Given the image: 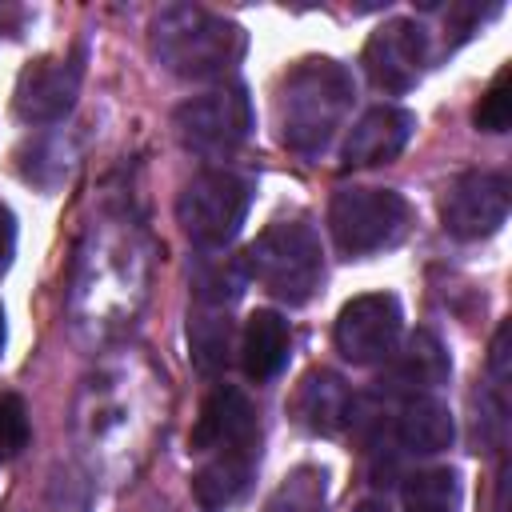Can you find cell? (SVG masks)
<instances>
[{
  "label": "cell",
  "mask_w": 512,
  "mask_h": 512,
  "mask_svg": "<svg viewBox=\"0 0 512 512\" xmlns=\"http://www.w3.org/2000/svg\"><path fill=\"white\" fill-rule=\"evenodd\" d=\"M32 440L28 404L16 392H0V460H16Z\"/></svg>",
  "instance_id": "obj_21"
},
{
  "label": "cell",
  "mask_w": 512,
  "mask_h": 512,
  "mask_svg": "<svg viewBox=\"0 0 512 512\" xmlns=\"http://www.w3.org/2000/svg\"><path fill=\"white\" fill-rule=\"evenodd\" d=\"M80 60H64V56H36L20 68L16 76V92H12V108L24 124H56L72 112L76 96H80Z\"/></svg>",
  "instance_id": "obj_10"
},
{
  "label": "cell",
  "mask_w": 512,
  "mask_h": 512,
  "mask_svg": "<svg viewBox=\"0 0 512 512\" xmlns=\"http://www.w3.org/2000/svg\"><path fill=\"white\" fill-rule=\"evenodd\" d=\"M12 256H16V216H12V208L0 200V272L12 268Z\"/></svg>",
  "instance_id": "obj_23"
},
{
  "label": "cell",
  "mask_w": 512,
  "mask_h": 512,
  "mask_svg": "<svg viewBox=\"0 0 512 512\" xmlns=\"http://www.w3.org/2000/svg\"><path fill=\"white\" fill-rule=\"evenodd\" d=\"M404 512H460V480L452 468H424L404 480Z\"/></svg>",
  "instance_id": "obj_19"
},
{
  "label": "cell",
  "mask_w": 512,
  "mask_h": 512,
  "mask_svg": "<svg viewBox=\"0 0 512 512\" xmlns=\"http://www.w3.org/2000/svg\"><path fill=\"white\" fill-rule=\"evenodd\" d=\"M192 452H224V448H240V444H256V408L252 400L232 388L220 384L208 392V400L200 404L196 428H192Z\"/></svg>",
  "instance_id": "obj_12"
},
{
  "label": "cell",
  "mask_w": 512,
  "mask_h": 512,
  "mask_svg": "<svg viewBox=\"0 0 512 512\" xmlns=\"http://www.w3.org/2000/svg\"><path fill=\"white\" fill-rule=\"evenodd\" d=\"M328 228L348 260L372 256L408 232V200L392 188H340L328 204Z\"/></svg>",
  "instance_id": "obj_5"
},
{
  "label": "cell",
  "mask_w": 512,
  "mask_h": 512,
  "mask_svg": "<svg viewBox=\"0 0 512 512\" xmlns=\"http://www.w3.org/2000/svg\"><path fill=\"white\" fill-rule=\"evenodd\" d=\"M148 44L160 68L184 80H212L240 64L248 32L200 4H168L148 24Z\"/></svg>",
  "instance_id": "obj_2"
},
{
  "label": "cell",
  "mask_w": 512,
  "mask_h": 512,
  "mask_svg": "<svg viewBox=\"0 0 512 512\" xmlns=\"http://www.w3.org/2000/svg\"><path fill=\"white\" fill-rule=\"evenodd\" d=\"M452 376V360L444 352V344L420 328L408 336L404 352H396V360L388 364V392H404V396H420L424 388H436Z\"/></svg>",
  "instance_id": "obj_15"
},
{
  "label": "cell",
  "mask_w": 512,
  "mask_h": 512,
  "mask_svg": "<svg viewBox=\"0 0 512 512\" xmlns=\"http://www.w3.org/2000/svg\"><path fill=\"white\" fill-rule=\"evenodd\" d=\"M452 436H456V420L440 396L420 392V396L404 400V408L396 416V440L408 452H420V456L444 452V448H452Z\"/></svg>",
  "instance_id": "obj_16"
},
{
  "label": "cell",
  "mask_w": 512,
  "mask_h": 512,
  "mask_svg": "<svg viewBox=\"0 0 512 512\" xmlns=\"http://www.w3.org/2000/svg\"><path fill=\"white\" fill-rule=\"evenodd\" d=\"M508 320L496 328V336H492V380H496V392H504L508 388Z\"/></svg>",
  "instance_id": "obj_22"
},
{
  "label": "cell",
  "mask_w": 512,
  "mask_h": 512,
  "mask_svg": "<svg viewBox=\"0 0 512 512\" xmlns=\"http://www.w3.org/2000/svg\"><path fill=\"white\" fill-rule=\"evenodd\" d=\"M352 100H356V80L340 60H332V56L296 60L284 72L280 96H276V116H280L284 144L300 156L324 152V144L344 124Z\"/></svg>",
  "instance_id": "obj_1"
},
{
  "label": "cell",
  "mask_w": 512,
  "mask_h": 512,
  "mask_svg": "<svg viewBox=\"0 0 512 512\" xmlns=\"http://www.w3.org/2000/svg\"><path fill=\"white\" fill-rule=\"evenodd\" d=\"M288 344H292V332H288V320L272 308H256L244 324V340H240V364L248 372V380H272L284 360H288Z\"/></svg>",
  "instance_id": "obj_17"
},
{
  "label": "cell",
  "mask_w": 512,
  "mask_h": 512,
  "mask_svg": "<svg viewBox=\"0 0 512 512\" xmlns=\"http://www.w3.org/2000/svg\"><path fill=\"white\" fill-rule=\"evenodd\" d=\"M188 344L200 372H224L232 360V320L224 304H200L188 316Z\"/></svg>",
  "instance_id": "obj_18"
},
{
  "label": "cell",
  "mask_w": 512,
  "mask_h": 512,
  "mask_svg": "<svg viewBox=\"0 0 512 512\" xmlns=\"http://www.w3.org/2000/svg\"><path fill=\"white\" fill-rule=\"evenodd\" d=\"M508 80H512V68L504 64L492 76L488 92L480 96V104L472 112V120H476L480 132H508V124H512V92H508Z\"/></svg>",
  "instance_id": "obj_20"
},
{
  "label": "cell",
  "mask_w": 512,
  "mask_h": 512,
  "mask_svg": "<svg viewBox=\"0 0 512 512\" xmlns=\"http://www.w3.org/2000/svg\"><path fill=\"white\" fill-rule=\"evenodd\" d=\"M172 128L180 144L196 156H208V160L232 156L252 132V100L240 84L200 92L172 112Z\"/></svg>",
  "instance_id": "obj_6"
},
{
  "label": "cell",
  "mask_w": 512,
  "mask_h": 512,
  "mask_svg": "<svg viewBox=\"0 0 512 512\" xmlns=\"http://www.w3.org/2000/svg\"><path fill=\"white\" fill-rule=\"evenodd\" d=\"M400 328H404L400 300L392 292H364V296H356V300H348L340 308L332 340H336V352L348 364L364 368V364L392 360Z\"/></svg>",
  "instance_id": "obj_7"
},
{
  "label": "cell",
  "mask_w": 512,
  "mask_h": 512,
  "mask_svg": "<svg viewBox=\"0 0 512 512\" xmlns=\"http://www.w3.org/2000/svg\"><path fill=\"white\" fill-rule=\"evenodd\" d=\"M252 204V180L232 168L196 172L176 196V220L196 248H224L236 240Z\"/></svg>",
  "instance_id": "obj_4"
},
{
  "label": "cell",
  "mask_w": 512,
  "mask_h": 512,
  "mask_svg": "<svg viewBox=\"0 0 512 512\" xmlns=\"http://www.w3.org/2000/svg\"><path fill=\"white\" fill-rule=\"evenodd\" d=\"M360 64L376 88L408 92L420 80V72L432 64V36L416 20H388L368 36Z\"/></svg>",
  "instance_id": "obj_8"
},
{
  "label": "cell",
  "mask_w": 512,
  "mask_h": 512,
  "mask_svg": "<svg viewBox=\"0 0 512 512\" xmlns=\"http://www.w3.org/2000/svg\"><path fill=\"white\" fill-rule=\"evenodd\" d=\"M292 408H296V420H300L308 432H316V436H336V432H344L348 420H352V392H348V384H344L336 372L320 368V372H308V376L300 380Z\"/></svg>",
  "instance_id": "obj_14"
},
{
  "label": "cell",
  "mask_w": 512,
  "mask_h": 512,
  "mask_svg": "<svg viewBox=\"0 0 512 512\" xmlns=\"http://www.w3.org/2000/svg\"><path fill=\"white\" fill-rule=\"evenodd\" d=\"M352 512H388V504H380V500H364V504H356Z\"/></svg>",
  "instance_id": "obj_24"
},
{
  "label": "cell",
  "mask_w": 512,
  "mask_h": 512,
  "mask_svg": "<svg viewBox=\"0 0 512 512\" xmlns=\"http://www.w3.org/2000/svg\"><path fill=\"white\" fill-rule=\"evenodd\" d=\"M256 444H240V448H224V452H212L196 472H192V496L204 512H228L244 492H248V480H252V468H256Z\"/></svg>",
  "instance_id": "obj_13"
},
{
  "label": "cell",
  "mask_w": 512,
  "mask_h": 512,
  "mask_svg": "<svg viewBox=\"0 0 512 512\" xmlns=\"http://www.w3.org/2000/svg\"><path fill=\"white\" fill-rule=\"evenodd\" d=\"M4 340H8V324H4V304H0V356H4Z\"/></svg>",
  "instance_id": "obj_25"
},
{
  "label": "cell",
  "mask_w": 512,
  "mask_h": 512,
  "mask_svg": "<svg viewBox=\"0 0 512 512\" xmlns=\"http://www.w3.org/2000/svg\"><path fill=\"white\" fill-rule=\"evenodd\" d=\"M240 268L244 276L260 280L276 300L304 304L324 280V248L312 224L276 220L244 248Z\"/></svg>",
  "instance_id": "obj_3"
},
{
  "label": "cell",
  "mask_w": 512,
  "mask_h": 512,
  "mask_svg": "<svg viewBox=\"0 0 512 512\" xmlns=\"http://www.w3.org/2000/svg\"><path fill=\"white\" fill-rule=\"evenodd\" d=\"M508 220V180L500 172H460L440 192V224L456 240H484Z\"/></svg>",
  "instance_id": "obj_9"
},
{
  "label": "cell",
  "mask_w": 512,
  "mask_h": 512,
  "mask_svg": "<svg viewBox=\"0 0 512 512\" xmlns=\"http://www.w3.org/2000/svg\"><path fill=\"white\" fill-rule=\"evenodd\" d=\"M412 132H416V116L408 108L376 104V108H368L352 124V132L344 140V152H340V164L344 168H376V164H388V160H396L408 148Z\"/></svg>",
  "instance_id": "obj_11"
}]
</instances>
